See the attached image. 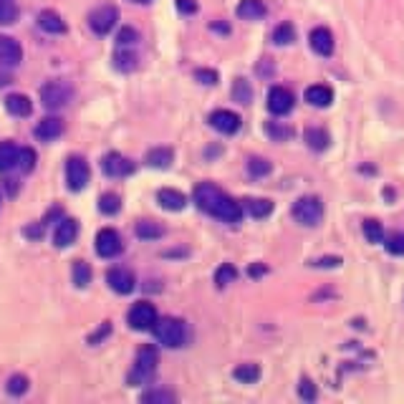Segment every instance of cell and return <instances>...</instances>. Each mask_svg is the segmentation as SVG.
Segmentation results:
<instances>
[{
	"label": "cell",
	"instance_id": "cell-17",
	"mask_svg": "<svg viewBox=\"0 0 404 404\" xmlns=\"http://www.w3.org/2000/svg\"><path fill=\"white\" fill-rule=\"evenodd\" d=\"M63 134V121L58 117H46L35 126V137L41 142H53Z\"/></svg>",
	"mask_w": 404,
	"mask_h": 404
},
{
	"label": "cell",
	"instance_id": "cell-31",
	"mask_svg": "<svg viewBox=\"0 0 404 404\" xmlns=\"http://www.w3.org/2000/svg\"><path fill=\"white\" fill-rule=\"evenodd\" d=\"M245 208H248V212H251L253 217H268L273 212V202L271 200H258V197H255V200H248V205H245Z\"/></svg>",
	"mask_w": 404,
	"mask_h": 404
},
{
	"label": "cell",
	"instance_id": "cell-25",
	"mask_svg": "<svg viewBox=\"0 0 404 404\" xmlns=\"http://www.w3.org/2000/svg\"><path fill=\"white\" fill-rule=\"evenodd\" d=\"M134 233H137L140 240H157V237L165 235V228L160 223H154V220H140L137 228H134Z\"/></svg>",
	"mask_w": 404,
	"mask_h": 404
},
{
	"label": "cell",
	"instance_id": "cell-49",
	"mask_svg": "<svg viewBox=\"0 0 404 404\" xmlns=\"http://www.w3.org/2000/svg\"><path fill=\"white\" fill-rule=\"evenodd\" d=\"M23 233H26L28 237H41V225H35V228H26Z\"/></svg>",
	"mask_w": 404,
	"mask_h": 404
},
{
	"label": "cell",
	"instance_id": "cell-50",
	"mask_svg": "<svg viewBox=\"0 0 404 404\" xmlns=\"http://www.w3.org/2000/svg\"><path fill=\"white\" fill-rule=\"evenodd\" d=\"M263 273H265V265H253V268H251L253 278H258V276H263Z\"/></svg>",
	"mask_w": 404,
	"mask_h": 404
},
{
	"label": "cell",
	"instance_id": "cell-19",
	"mask_svg": "<svg viewBox=\"0 0 404 404\" xmlns=\"http://www.w3.org/2000/svg\"><path fill=\"white\" fill-rule=\"evenodd\" d=\"M243 21H260L268 10H265V3L263 0H240V6L235 10Z\"/></svg>",
	"mask_w": 404,
	"mask_h": 404
},
{
	"label": "cell",
	"instance_id": "cell-43",
	"mask_svg": "<svg viewBox=\"0 0 404 404\" xmlns=\"http://www.w3.org/2000/svg\"><path fill=\"white\" fill-rule=\"evenodd\" d=\"M298 397L303 399V402H314V399H316V384L311 382V379H301Z\"/></svg>",
	"mask_w": 404,
	"mask_h": 404
},
{
	"label": "cell",
	"instance_id": "cell-46",
	"mask_svg": "<svg viewBox=\"0 0 404 404\" xmlns=\"http://www.w3.org/2000/svg\"><path fill=\"white\" fill-rule=\"evenodd\" d=\"M316 268H339L342 265V258H319L314 260Z\"/></svg>",
	"mask_w": 404,
	"mask_h": 404
},
{
	"label": "cell",
	"instance_id": "cell-45",
	"mask_svg": "<svg viewBox=\"0 0 404 404\" xmlns=\"http://www.w3.org/2000/svg\"><path fill=\"white\" fill-rule=\"evenodd\" d=\"M268 132L276 137V140H286V137H291V129L288 126H278V124H268Z\"/></svg>",
	"mask_w": 404,
	"mask_h": 404
},
{
	"label": "cell",
	"instance_id": "cell-34",
	"mask_svg": "<svg viewBox=\"0 0 404 404\" xmlns=\"http://www.w3.org/2000/svg\"><path fill=\"white\" fill-rule=\"evenodd\" d=\"M18 21V8L13 0H0V26H10Z\"/></svg>",
	"mask_w": 404,
	"mask_h": 404
},
{
	"label": "cell",
	"instance_id": "cell-28",
	"mask_svg": "<svg viewBox=\"0 0 404 404\" xmlns=\"http://www.w3.org/2000/svg\"><path fill=\"white\" fill-rule=\"evenodd\" d=\"M293 41H296V28H293L291 23H280L278 28L273 31V43L276 46H288Z\"/></svg>",
	"mask_w": 404,
	"mask_h": 404
},
{
	"label": "cell",
	"instance_id": "cell-1",
	"mask_svg": "<svg viewBox=\"0 0 404 404\" xmlns=\"http://www.w3.org/2000/svg\"><path fill=\"white\" fill-rule=\"evenodd\" d=\"M195 202L197 208L210 212L217 220H223V223H240L243 220V208L233 197L225 195L220 187L210 185V182H202L195 187Z\"/></svg>",
	"mask_w": 404,
	"mask_h": 404
},
{
	"label": "cell",
	"instance_id": "cell-10",
	"mask_svg": "<svg viewBox=\"0 0 404 404\" xmlns=\"http://www.w3.org/2000/svg\"><path fill=\"white\" fill-rule=\"evenodd\" d=\"M210 126L217 129L220 134H235L240 129V117L235 112H228V109H217V112L210 114Z\"/></svg>",
	"mask_w": 404,
	"mask_h": 404
},
{
	"label": "cell",
	"instance_id": "cell-16",
	"mask_svg": "<svg viewBox=\"0 0 404 404\" xmlns=\"http://www.w3.org/2000/svg\"><path fill=\"white\" fill-rule=\"evenodd\" d=\"M308 43H311V49L319 56H331L334 53V35L328 28H314L308 35Z\"/></svg>",
	"mask_w": 404,
	"mask_h": 404
},
{
	"label": "cell",
	"instance_id": "cell-18",
	"mask_svg": "<svg viewBox=\"0 0 404 404\" xmlns=\"http://www.w3.org/2000/svg\"><path fill=\"white\" fill-rule=\"evenodd\" d=\"M306 101L311 106H316V109H323V106H328L334 101V91L323 84H314L306 89Z\"/></svg>",
	"mask_w": 404,
	"mask_h": 404
},
{
	"label": "cell",
	"instance_id": "cell-41",
	"mask_svg": "<svg viewBox=\"0 0 404 404\" xmlns=\"http://www.w3.org/2000/svg\"><path fill=\"white\" fill-rule=\"evenodd\" d=\"M248 172H251L253 177H265V174H271V162L260 160V157H253V160L248 162Z\"/></svg>",
	"mask_w": 404,
	"mask_h": 404
},
{
	"label": "cell",
	"instance_id": "cell-22",
	"mask_svg": "<svg viewBox=\"0 0 404 404\" xmlns=\"http://www.w3.org/2000/svg\"><path fill=\"white\" fill-rule=\"evenodd\" d=\"M157 200H160V205L165 210H172V212H177V210L185 208V202H187V197L182 195L180 190H160V195H157Z\"/></svg>",
	"mask_w": 404,
	"mask_h": 404
},
{
	"label": "cell",
	"instance_id": "cell-23",
	"mask_svg": "<svg viewBox=\"0 0 404 404\" xmlns=\"http://www.w3.org/2000/svg\"><path fill=\"white\" fill-rule=\"evenodd\" d=\"M18 154H21V149L13 142H0V172L18 167Z\"/></svg>",
	"mask_w": 404,
	"mask_h": 404
},
{
	"label": "cell",
	"instance_id": "cell-37",
	"mask_svg": "<svg viewBox=\"0 0 404 404\" xmlns=\"http://www.w3.org/2000/svg\"><path fill=\"white\" fill-rule=\"evenodd\" d=\"M174 394L172 392H167V389H152V392H146L144 397H142V402H146V404H169V402H174Z\"/></svg>",
	"mask_w": 404,
	"mask_h": 404
},
{
	"label": "cell",
	"instance_id": "cell-6",
	"mask_svg": "<svg viewBox=\"0 0 404 404\" xmlns=\"http://www.w3.org/2000/svg\"><path fill=\"white\" fill-rule=\"evenodd\" d=\"M117 21H119V10L114 6H99L89 15V26L96 35H106L117 26Z\"/></svg>",
	"mask_w": 404,
	"mask_h": 404
},
{
	"label": "cell",
	"instance_id": "cell-42",
	"mask_svg": "<svg viewBox=\"0 0 404 404\" xmlns=\"http://www.w3.org/2000/svg\"><path fill=\"white\" fill-rule=\"evenodd\" d=\"M18 167H21L23 172H31V169L35 167V152L31 146H23L21 149V154H18Z\"/></svg>",
	"mask_w": 404,
	"mask_h": 404
},
{
	"label": "cell",
	"instance_id": "cell-15",
	"mask_svg": "<svg viewBox=\"0 0 404 404\" xmlns=\"http://www.w3.org/2000/svg\"><path fill=\"white\" fill-rule=\"evenodd\" d=\"M106 283L112 286V291L121 293V296L134 291V276L126 268H112V271L106 273Z\"/></svg>",
	"mask_w": 404,
	"mask_h": 404
},
{
	"label": "cell",
	"instance_id": "cell-33",
	"mask_svg": "<svg viewBox=\"0 0 404 404\" xmlns=\"http://www.w3.org/2000/svg\"><path fill=\"white\" fill-rule=\"evenodd\" d=\"M233 99H235L237 104H251L253 89H251V84H248L245 78H237L235 81V86H233Z\"/></svg>",
	"mask_w": 404,
	"mask_h": 404
},
{
	"label": "cell",
	"instance_id": "cell-11",
	"mask_svg": "<svg viewBox=\"0 0 404 404\" xmlns=\"http://www.w3.org/2000/svg\"><path fill=\"white\" fill-rule=\"evenodd\" d=\"M268 109L276 117H283L293 109V94L283 86H273L271 94H268Z\"/></svg>",
	"mask_w": 404,
	"mask_h": 404
},
{
	"label": "cell",
	"instance_id": "cell-21",
	"mask_svg": "<svg viewBox=\"0 0 404 404\" xmlns=\"http://www.w3.org/2000/svg\"><path fill=\"white\" fill-rule=\"evenodd\" d=\"M6 109L13 117H28L31 112H33V104H31V99L26 96V94H10V96L6 99Z\"/></svg>",
	"mask_w": 404,
	"mask_h": 404
},
{
	"label": "cell",
	"instance_id": "cell-26",
	"mask_svg": "<svg viewBox=\"0 0 404 404\" xmlns=\"http://www.w3.org/2000/svg\"><path fill=\"white\" fill-rule=\"evenodd\" d=\"M233 376L243 384H255L260 379V369H258V364H240V367H235Z\"/></svg>",
	"mask_w": 404,
	"mask_h": 404
},
{
	"label": "cell",
	"instance_id": "cell-30",
	"mask_svg": "<svg viewBox=\"0 0 404 404\" xmlns=\"http://www.w3.org/2000/svg\"><path fill=\"white\" fill-rule=\"evenodd\" d=\"M99 210H101L104 215H117L119 210H121V200H119V195H114V192H106V195L99 197Z\"/></svg>",
	"mask_w": 404,
	"mask_h": 404
},
{
	"label": "cell",
	"instance_id": "cell-27",
	"mask_svg": "<svg viewBox=\"0 0 404 404\" xmlns=\"http://www.w3.org/2000/svg\"><path fill=\"white\" fill-rule=\"evenodd\" d=\"M306 142L311 149H316V152H323L328 146V134L323 132V129H306Z\"/></svg>",
	"mask_w": 404,
	"mask_h": 404
},
{
	"label": "cell",
	"instance_id": "cell-47",
	"mask_svg": "<svg viewBox=\"0 0 404 404\" xmlns=\"http://www.w3.org/2000/svg\"><path fill=\"white\" fill-rule=\"evenodd\" d=\"M177 8L182 13H197V3L195 0H177Z\"/></svg>",
	"mask_w": 404,
	"mask_h": 404
},
{
	"label": "cell",
	"instance_id": "cell-32",
	"mask_svg": "<svg viewBox=\"0 0 404 404\" xmlns=\"http://www.w3.org/2000/svg\"><path fill=\"white\" fill-rule=\"evenodd\" d=\"M235 278H237V271H235V265H230V263H223L215 271V283H217V288H225L228 283H233Z\"/></svg>",
	"mask_w": 404,
	"mask_h": 404
},
{
	"label": "cell",
	"instance_id": "cell-14",
	"mask_svg": "<svg viewBox=\"0 0 404 404\" xmlns=\"http://www.w3.org/2000/svg\"><path fill=\"white\" fill-rule=\"evenodd\" d=\"M76 237H78V223L74 217H63L61 223H58L56 233H53V245L56 248H69Z\"/></svg>",
	"mask_w": 404,
	"mask_h": 404
},
{
	"label": "cell",
	"instance_id": "cell-35",
	"mask_svg": "<svg viewBox=\"0 0 404 404\" xmlns=\"http://www.w3.org/2000/svg\"><path fill=\"white\" fill-rule=\"evenodd\" d=\"M364 235H367V240H369L371 245L384 243V228L376 223V220H367V223H364Z\"/></svg>",
	"mask_w": 404,
	"mask_h": 404
},
{
	"label": "cell",
	"instance_id": "cell-24",
	"mask_svg": "<svg viewBox=\"0 0 404 404\" xmlns=\"http://www.w3.org/2000/svg\"><path fill=\"white\" fill-rule=\"evenodd\" d=\"M172 160H174V154L167 146H157V149H149V152H146V165H149V167L167 169L169 165H172Z\"/></svg>",
	"mask_w": 404,
	"mask_h": 404
},
{
	"label": "cell",
	"instance_id": "cell-5",
	"mask_svg": "<svg viewBox=\"0 0 404 404\" xmlns=\"http://www.w3.org/2000/svg\"><path fill=\"white\" fill-rule=\"evenodd\" d=\"M71 96H74V89H71L69 84H63V81H49V84L41 89L43 106H46V109H53V112L69 104Z\"/></svg>",
	"mask_w": 404,
	"mask_h": 404
},
{
	"label": "cell",
	"instance_id": "cell-48",
	"mask_svg": "<svg viewBox=\"0 0 404 404\" xmlns=\"http://www.w3.org/2000/svg\"><path fill=\"white\" fill-rule=\"evenodd\" d=\"M6 84H10V74H8V66L0 63V86H6Z\"/></svg>",
	"mask_w": 404,
	"mask_h": 404
},
{
	"label": "cell",
	"instance_id": "cell-12",
	"mask_svg": "<svg viewBox=\"0 0 404 404\" xmlns=\"http://www.w3.org/2000/svg\"><path fill=\"white\" fill-rule=\"evenodd\" d=\"M101 169H104V174H109V177H126V174L134 172V165L126 160V157H121L119 152H112L101 160Z\"/></svg>",
	"mask_w": 404,
	"mask_h": 404
},
{
	"label": "cell",
	"instance_id": "cell-36",
	"mask_svg": "<svg viewBox=\"0 0 404 404\" xmlns=\"http://www.w3.org/2000/svg\"><path fill=\"white\" fill-rule=\"evenodd\" d=\"M114 66H117L119 71H132L134 66H137V56H134L132 51L119 49L117 56H114Z\"/></svg>",
	"mask_w": 404,
	"mask_h": 404
},
{
	"label": "cell",
	"instance_id": "cell-3",
	"mask_svg": "<svg viewBox=\"0 0 404 404\" xmlns=\"http://www.w3.org/2000/svg\"><path fill=\"white\" fill-rule=\"evenodd\" d=\"M293 217H296L301 225L314 228V225L321 223V217H323V202L314 195L301 197V200H296V205H293Z\"/></svg>",
	"mask_w": 404,
	"mask_h": 404
},
{
	"label": "cell",
	"instance_id": "cell-39",
	"mask_svg": "<svg viewBox=\"0 0 404 404\" xmlns=\"http://www.w3.org/2000/svg\"><path fill=\"white\" fill-rule=\"evenodd\" d=\"M384 245L392 255H404V233H392L389 237H384Z\"/></svg>",
	"mask_w": 404,
	"mask_h": 404
},
{
	"label": "cell",
	"instance_id": "cell-38",
	"mask_svg": "<svg viewBox=\"0 0 404 404\" xmlns=\"http://www.w3.org/2000/svg\"><path fill=\"white\" fill-rule=\"evenodd\" d=\"M28 392V379L23 374H15L8 379V394H13V397H21V394H26Z\"/></svg>",
	"mask_w": 404,
	"mask_h": 404
},
{
	"label": "cell",
	"instance_id": "cell-44",
	"mask_svg": "<svg viewBox=\"0 0 404 404\" xmlns=\"http://www.w3.org/2000/svg\"><path fill=\"white\" fill-rule=\"evenodd\" d=\"M195 78L200 81V84H205V86H215L217 84V71L200 69V71H195Z\"/></svg>",
	"mask_w": 404,
	"mask_h": 404
},
{
	"label": "cell",
	"instance_id": "cell-40",
	"mask_svg": "<svg viewBox=\"0 0 404 404\" xmlns=\"http://www.w3.org/2000/svg\"><path fill=\"white\" fill-rule=\"evenodd\" d=\"M137 41H140V33H137L134 28H129V26L119 31V35H117V46H119V49H129V46H134Z\"/></svg>",
	"mask_w": 404,
	"mask_h": 404
},
{
	"label": "cell",
	"instance_id": "cell-20",
	"mask_svg": "<svg viewBox=\"0 0 404 404\" xmlns=\"http://www.w3.org/2000/svg\"><path fill=\"white\" fill-rule=\"evenodd\" d=\"M38 26L46 33H56V35L66 33V23L61 21V15L56 10H43V13H38Z\"/></svg>",
	"mask_w": 404,
	"mask_h": 404
},
{
	"label": "cell",
	"instance_id": "cell-51",
	"mask_svg": "<svg viewBox=\"0 0 404 404\" xmlns=\"http://www.w3.org/2000/svg\"><path fill=\"white\" fill-rule=\"evenodd\" d=\"M132 3H140V6H144V3H152V0H132Z\"/></svg>",
	"mask_w": 404,
	"mask_h": 404
},
{
	"label": "cell",
	"instance_id": "cell-29",
	"mask_svg": "<svg viewBox=\"0 0 404 404\" xmlns=\"http://www.w3.org/2000/svg\"><path fill=\"white\" fill-rule=\"evenodd\" d=\"M91 283V268L84 260H76L74 263V286L76 288H86Z\"/></svg>",
	"mask_w": 404,
	"mask_h": 404
},
{
	"label": "cell",
	"instance_id": "cell-13",
	"mask_svg": "<svg viewBox=\"0 0 404 404\" xmlns=\"http://www.w3.org/2000/svg\"><path fill=\"white\" fill-rule=\"evenodd\" d=\"M23 58V51H21V43L10 38V35H0V63L8 66V69H13L18 66Z\"/></svg>",
	"mask_w": 404,
	"mask_h": 404
},
{
	"label": "cell",
	"instance_id": "cell-8",
	"mask_svg": "<svg viewBox=\"0 0 404 404\" xmlns=\"http://www.w3.org/2000/svg\"><path fill=\"white\" fill-rule=\"evenodd\" d=\"M66 182H69V190H74V192L89 185V165H86L84 157H71L66 162Z\"/></svg>",
	"mask_w": 404,
	"mask_h": 404
},
{
	"label": "cell",
	"instance_id": "cell-7",
	"mask_svg": "<svg viewBox=\"0 0 404 404\" xmlns=\"http://www.w3.org/2000/svg\"><path fill=\"white\" fill-rule=\"evenodd\" d=\"M154 323H157V308L146 301L134 303L132 311H129V326L134 331H149V328H154Z\"/></svg>",
	"mask_w": 404,
	"mask_h": 404
},
{
	"label": "cell",
	"instance_id": "cell-2",
	"mask_svg": "<svg viewBox=\"0 0 404 404\" xmlns=\"http://www.w3.org/2000/svg\"><path fill=\"white\" fill-rule=\"evenodd\" d=\"M154 334L160 339V344H165L167 348H180L185 344V323L180 319H157L154 323Z\"/></svg>",
	"mask_w": 404,
	"mask_h": 404
},
{
	"label": "cell",
	"instance_id": "cell-4",
	"mask_svg": "<svg viewBox=\"0 0 404 404\" xmlns=\"http://www.w3.org/2000/svg\"><path fill=\"white\" fill-rule=\"evenodd\" d=\"M157 364H160L157 348L154 346H142L140 351H137V362H134V369H132V376H129V382L132 384L146 382V379L154 374Z\"/></svg>",
	"mask_w": 404,
	"mask_h": 404
},
{
	"label": "cell",
	"instance_id": "cell-9",
	"mask_svg": "<svg viewBox=\"0 0 404 404\" xmlns=\"http://www.w3.org/2000/svg\"><path fill=\"white\" fill-rule=\"evenodd\" d=\"M121 237H119L117 230H112V228H104V230H99L96 235V253L101 255V258H114V255H119L121 253Z\"/></svg>",
	"mask_w": 404,
	"mask_h": 404
}]
</instances>
